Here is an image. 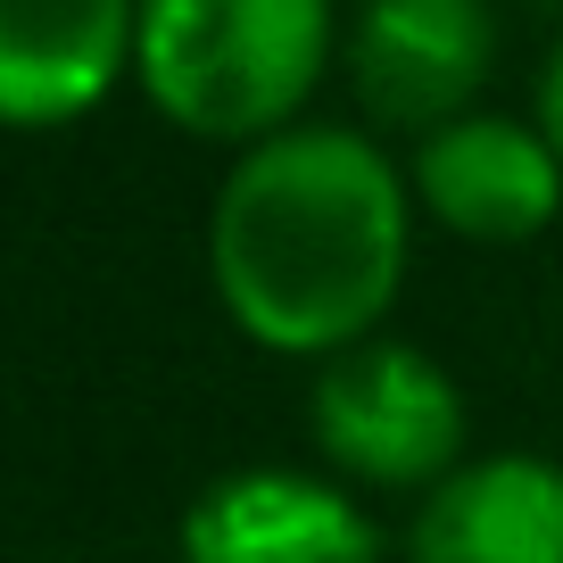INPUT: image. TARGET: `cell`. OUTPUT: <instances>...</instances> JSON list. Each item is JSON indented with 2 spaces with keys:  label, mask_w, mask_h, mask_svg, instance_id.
<instances>
[{
  "label": "cell",
  "mask_w": 563,
  "mask_h": 563,
  "mask_svg": "<svg viewBox=\"0 0 563 563\" xmlns=\"http://www.w3.org/2000/svg\"><path fill=\"white\" fill-rule=\"evenodd\" d=\"M307 440L323 464L365 489H440L464 464V389L415 340H356V349L323 356L316 389H307Z\"/></svg>",
  "instance_id": "obj_3"
},
{
  "label": "cell",
  "mask_w": 563,
  "mask_h": 563,
  "mask_svg": "<svg viewBox=\"0 0 563 563\" xmlns=\"http://www.w3.org/2000/svg\"><path fill=\"white\" fill-rule=\"evenodd\" d=\"M415 249V183L365 124H290L241 150L208 216V282L274 356H340L389 323Z\"/></svg>",
  "instance_id": "obj_1"
},
{
  "label": "cell",
  "mask_w": 563,
  "mask_h": 563,
  "mask_svg": "<svg viewBox=\"0 0 563 563\" xmlns=\"http://www.w3.org/2000/svg\"><path fill=\"white\" fill-rule=\"evenodd\" d=\"M489 75H497V0H356L349 84L365 124L422 141L473 117Z\"/></svg>",
  "instance_id": "obj_4"
},
{
  "label": "cell",
  "mask_w": 563,
  "mask_h": 563,
  "mask_svg": "<svg viewBox=\"0 0 563 563\" xmlns=\"http://www.w3.org/2000/svg\"><path fill=\"white\" fill-rule=\"evenodd\" d=\"M332 58V0H141L133 84L175 133L257 150L307 124Z\"/></svg>",
  "instance_id": "obj_2"
},
{
  "label": "cell",
  "mask_w": 563,
  "mask_h": 563,
  "mask_svg": "<svg viewBox=\"0 0 563 563\" xmlns=\"http://www.w3.org/2000/svg\"><path fill=\"white\" fill-rule=\"evenodd\" d=\"M406 183L431 224L481 249L539 241L563 216V158L530 117H497V108H473V117L422 133Z\"/></svg>",
  "instance_id": "obj_5"
},
{
  "label": "cell",
  "mask_w": 563,
  "mask_h": 563,
  "mask_svg": "<svg viewBox=\"0 0 563 563\" xmlns=\"http://www.w3.org/2000/svg\"><path fill=\"white\" fill-rule=\"evenodd\" d=\"M415 563H563V464L555 456H473L422 497Z\"/></svg>",
  "instance_id": "obj_8"
},
{
  "label": "cell",
  "mask_w": 563,
  "mask_h": 563,
  "mask_svg": "<svg viewBox=\"0 0 563 563\" xmlns=\"http://www.w3.org/2000/svg\"><path fill=\"white\" fill-rule=\"evenodd\" d=\"M141 0H0V124L58 133L133 75Z\"/></svg>",
  "instance_id": "obj_7"
},
{
  "label": "cell",
  "mask_w": 563,
  "mask_h": 563,
  "mask_svg": "<svg viewBox=\"0 0 563 563\" xmlns=\"http://www.w3.org/2000/svg\"><path fill=\"white\" fill-rule=\"evenodd\" d=\"M530 124H539L547 150L563 158V42L547 51V67H539V100H530Z\"/></svg>",
  "instance_id": "obj_9"
},
{
  "label": "cell",
  "mask_w": 563,
  "mask_h": 563,
  "mask_svg": "<svg viewBox=\"0 0 563 563\" xmlns=\"http://www.w3.org/2000/svg\"><path fill=\"white\" fill-rule=\"evenodd\" d=\"M183 563H382V530L340 481L257 464L191 497L175 530Z\"/></svg>",
  "instance_id": "obj_6"
},
{
  "label": "cell",
  "mask_w": 563,
  "mask_h": 563,
  "mask_svg": "<svg viewBox=\"0 0 563 563\" xmlns=\"http://www.w3.org/2000/svg\"><path fill=\"white\" fill-rule=\"evenodd\" d=\"M522 9L530 18H563V0H522Z\"/></svg>",
  "instance_id": "obj_10"
}]
</instances>
